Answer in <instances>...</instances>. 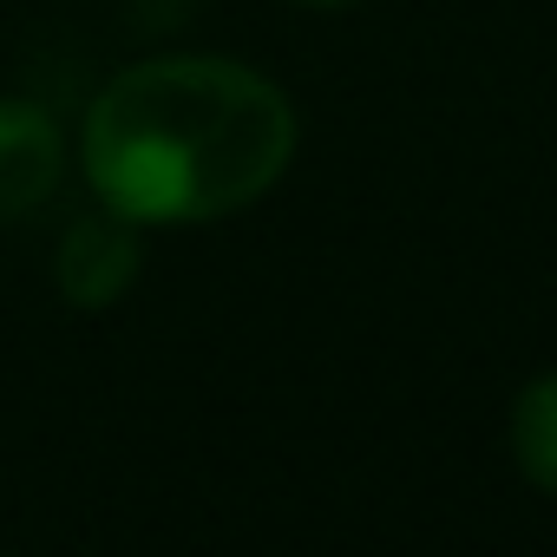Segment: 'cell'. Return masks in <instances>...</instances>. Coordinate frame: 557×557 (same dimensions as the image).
<instances>
[{
	"mask_svg": "<svg viewBox=\"0 0 557 557\" xmlns=\"http://www.w3.org/2000/svg\"><path fill=\"white\" fill-rule=\"evenodd\" d=\"M296 151V112L236 60H145L86 112V177L132 223H203L256 203Z\"/></svg>",
	"mask_w": 557,
	"mask_h": 557,
	"instance_id": "1",
	"label": "cell"
},
{
	"mask_svg": "<svg viewBox=\"0 0 557 557\" xmlns=\"http://www.w3.org/2000/svg\"><path fill=\"white\" fill-rule=\"evenodd\" d=\"M53 275H60V289H66V302H79V309H106V302H119L125 289H132V275H138V236H132V216H79L73 230H66V243H60V262H53Z\"/></svg>",
	"mask_w": 557,
	"mask_h": 557,
	"instance_id": "2",
	"label": "cell"
},
{
	"mask_svg": "<svg viewBox=\"0 0 557 557\" xmlns=\"http://www.w3.org/2000/svg\"><path fill=\"white\" fill-rule=\"evenodd\" d=\"M60 184V125L40 106L0 99V216H27Z\"/></svg>",
	"mask_w": 557,
	"mask_h": 557,
	"instance_id": "3",
	"label": "cell"
},
{
	"mask_svg": "<svg viewBox=\"0 0 557 557\" xmlns=\"http://www.w3.org/2000/svg\"><path fill=\"white\" fill-rule=\"evenodd\" d=\"M511 453H518V472L557 498V374H544V381H531L518 394V407H511Z\"/></svg>",
	"mask_w": 557,
	"mask_h": 557,
	"instance_id": "4",
	"label": "cell"
},
{
	"mask_svg": "<svg viewBox=\"0 0 557 557\" xmlns=\"http://www.w3.org/2000/svg\"><path fill=\"white\" fill-rule=\"evenodd\" d=\"M309 8H342V0H309Z\"/></svg>",
	"mask_w": 557,
	"mask_h": 557,
	"instance_id": "5",
	"label": "cell"
}]
</instances>
